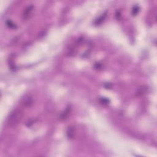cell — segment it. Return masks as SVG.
Returning a JSON list of instances; mask_svg holds the SVG:
<instances>
[{"mask_svg": "<svg viewBox=\"0 0 157 157\" xmlns=\"http://www.w3.org/2000/svg\"><path fill=\"white\" fill-rule=\"evenodd\" d=\"M21 115H22V112H21L20 110L17 109L14 110L13 112L11 113V114L10 115L8 118V122L9 124H10L11 126L17 124L18 123V121L20 120Z\"/></svg>", "mask_w": 157, "mask_h": 157, "instance_id": "1", "label": "cell"}]
</instances>
